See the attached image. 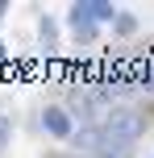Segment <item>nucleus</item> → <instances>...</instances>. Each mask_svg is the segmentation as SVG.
Wrapping results in <instances>:
<instances>
[{
  "instance_id": "obj_8",
  "label": "nucleus",
  "mask_w": 154,
  "mask_h": 158,
  "mask_svg": "<svg viewBox=\"0 0 154 158\" xmlns=\"http://www.w3.org/2000/svg\"><path fill=\"white\" fill-rule=\"evenodd\" d=\"M129 154H133V146H113V142H104L96 158H129Z\"/></svg>"
},
{
  "instance_id": "obj_4",
  "label": "nucleus",
  "mask_w": 154,
  "mask_h": 158,
  "mask_svg": "<svg viewBox=\"0 0 154 158\" xmlns=\"http://www.w3.org/2000/svg\"><path fill=\"white\" fill-rule=\"evenodd\" d=\"M67 146H71V150H79V154H92V158H96L100 146H104V133H100V129H92V125H83V129H75V137H71Z\"/></svg>"
},
{
  "instance_id": "obj_11",
  "label": "nucleus",
  "mask_w": 154,
  "mask_h": 158,
  "mask_svg": "<svg viewBox=\"0 0 154 158\" xmlns=\"http://www.w3.org/2000/svg\"><path fill=\"white\" fill-rule=\"evenodd\" d=\"M0 63H4V46H0Z\"/></svg>"
},
{
  "instance_id": "obj_9",
  "label": "nucleus",
  "mask_w": 154,
  "mask_h": 158,
  "mask_svg": "<svg viewBox=\"0 0 154 158\" xmlns=\"http://www.w3.org/2000/svg\"><path fill=\"white\" fill-rule=\"evenodd\" d=\"M8 137H13V121H8L4 112H0V150L8 146Z\"/></svg>"
},
{
  "instance_id": "obj_10",
  "label": "nucleus",
  "mask_w": 154,
  "mask_h": 158,
  "mask_svg": "<svg viewBox=\"0 0 154 158\" xmlns=\"http://www.w3.org/2000/svg\"><path fill=\"white\" fill-rule=\"evenodd\" d=\"M4 13H8V0H0V17H4Z\"/></svg>"
},
{
  "instance_id": "obj_3",
  "label": "nucleus",
  "mask_w": 154,
  "mask_h": 158,
  "mask_svg": "<svg viewBox=\"0 0 154 158\" xmlns=\"http://www.w3.org/2000/svg\"><path fill=\"white\" fill-rule=\"evenodd\" d=\"M67 21H71V29H75V42H96V21L88 17V4H71L67 8Z\"/></svg>"
},
{
  "instance_id": "obj_2",
  "label": "nucleus",
  "mask_w": 154,
  "mask_h": 158,
  "mask_svg": "<svg viewBox=\"0 0 154 158\" xmlns=\"http://www.w3.org/2000/svg\"><path fill=\"white\" fill-rule=\"evenodd\" d=\"M42 129H46L54 142H71V137H75V121H71V112L58 108V104H46V108H42Z\"/></svg>"
},
{
  "instance_id": "obj_5",
  "label": "nucleus",
  "mask_w": 154,
  "mask_h": 158,
  "mask_svg": "<svg viewBox=\"0 0 154 158\" xmlns=\"http://www.w3.org/2000/svg\"><path fill=\"white\" fill-rule=\"evenodd\" d=\"M38 42H42V50H46V54H54V50H58V21H54L50 13L38 21Z\"/></svg>"
},
{
  "instance_id": "obj_7",
  "label": "nucleus",
  "mask_w": 154,
  "mask_h": 158,
  "mask_svg": "<svg viewBox=\"0 0 154 158\" xmlns=\"http://www.w3.org/2000/svg\"><path fill=\"white\" fill-rule=\"evenodd\" d=\"M113 29L121 33V38H133V33H138V17H133V13H121V17L113 21Z\"/></svg>"
},
{
  "instance_id": "obj_1",
  "label": "nucleus",
  "mask_w": 154,
  "mask_h": 158,
  "mask_svg": "<svg viewBox=\"0 0 154 158\" xmlns=\"http://www.w3.org/2000/svg\"><path fill=\"white\" fill-rule=\"evenodd\" d=\"M100 133H104V142H113V146H133L142 133H146V121H142L133 108H113L104 117V125H100Z\"/></svg>"
},
{
  "instance_id": "obj_6",
  "label": "nucleus",
  "mask_w": 154,
  "mask_h": 158,
  "mask_svg": "<svg viewBox=\"0 0 154 158\" xmlns=\"http://www.w3.org/2000/svg\"><path fill=\"white\" fill-rule=\"evenodd\" d=\"M83 4H88V17H92L96 25L117 21V17H121V13H117V4H108V0H83Z\"/></svg>"
}]
</instances>
